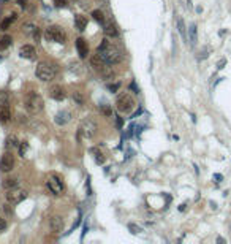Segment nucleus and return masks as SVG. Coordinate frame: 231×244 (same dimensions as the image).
I'll list each match as a JSON object with an SVG mask.
<instances>
[{
	"label": "nucleus",
	"instance_id": "obj_16",
	"mask_svg": "<svg viewBox=\"0 0 231 244\" xmlns=\"http://www.w3.org/2000/svg\"><path fill=\"white\" fill-rule=\"evenodd\" d=\"M11 119V111L8 105H0V124H6Z\"/></svg>",
	"mask_w": 231,
	"mask_h": 244
},
{
	"label": "nucleus",
	"instance_id": "obj_13",
	"mask_svg": "<svg viewBox=\"0 0 231 244\" xmlns=\"http://www.w3.org/2000/svg\"><path fill=\"white\" fill-rule=\"evenodd\" d=\"M76 49H78V54H79L81 59H87V55H89V46H87V41H86L84 38H81V36L76 40Z\"/></svg>",
	"mask_w": 231,
	"mask_h": 244
},
{
	"label": "nucleus",
	"instance_id": "obj_11",
	"mask_svg": "<svg viewBox=\"0 0 231 244\" xmlns=\"http://www.w3.org/2000/svg\"><path fill=\"white\" fill-rule=\"evenodd\" d=\"M71 117H73L71 111L63 109V111H59L57 114H55L54 120H55V124H57V125H65V124H68V122L71 120Z\"/></svg>",
	"mask_w": 231,
	"mask_h": 244
},
{
	"label": "nucleus",
	"instance_id": "obj_33",
	"mask_svg": "<svg viewBox=\"0 0 231 244\" xmlns=\"http://www.w3.org/2000/svg\"><path fill=\"white\" fill-rule=\"evenodd\" d=\"M119 87H121V82H114V84H109V86H108V89H109L111 92H117Z\"/></svg>",
	"mask_w": 231,
	"mask_h": 244
},
{
	"label": "nucleus",
	"instance_id": "obj_9",
	"mask_svg": "<svg viewBox=\"0 0 231 244\" xmlns=\"http://www.w3.org/2000/svg\"><path fill=\"white\" fill-rule=\"evenodd\" d=\"M14 166V157L11 152H5L2 155V158H0V171L2 173H8L11 171Z\"/></svg>",
	"mask_w": 231,
	"mask_h": 244
},
{
	"label": "nucleus",
	"instance_id": "obj_31",
	"mask_svg": "<svg viewBox=\"0 0 231 244\" xmlns=\"http://www.w3.org/2000/svg\"><path fill=\"white\" fill-rule=\"evenodd\" d=\"M27 149H29V144H27V141H22V143L19 144V155H21V157H24V155H25Z\"/></svg>",
	"mask_w": 231,
	"mask_h": 244
},
{
	"label": "nucleus",
	"instance_id": "obj_28",
	"mask_svg": "<svg viewBox=\"0 0 231 244\" xmlns=\"http://www.w3.org/2000/svg\"><path fill=\"white\" fill-rule=\"evenodd\" d=\"M35 29H36V25H33V24H24V25H22V32L27 33V35H29V33H33Z\"/></svg>",
	"mask_w": 231,
	"mask_h": 244
},
{
	"label": "nucleus",
	"instance_id": "obj_14",
	"mask_svg": "<svg viewBox=\"0 0 231 244\" xmlns=\"http://www.w3.org/2000/svg\"><path fill=\"white\" fill-rule=\"evenodd\" d=\"M103 32H105V35L108 36V38H117V36H119V32H117V29H116V25L111 22V21H105V24H103Z\"/></svg>",
	"mask_w": 231,
	"mask_h": 244
},
{
	"label": "nucleus",
	"instance_id": "obj_22",
	"mask_svg": "<svg viewBox=\"0 0 231 244\" xmlns=\"http://www.w3.org/2000/svg\"><path fill=\"white\" fill-rule=\"evenodd\" d=\"M2 187L3 189H13V187H17V179L16 177H6V179H3L2 182Z\"/></svg>",
	"mask_w": 231,
	"mask_h": 244
},
{
	"label": "nucleus",
	"instance_id": "obj_21",
	"mask_svg": "<svg viewBox=\"0 0 231 244\" xmlns=\"http://www.w3.org/2000/svg\"><path fill=\"white\" fill-rule=\"evenodd\" d=\"M11 43H13L11 35H3V36H0V51L8 49V48L11 46Z\"/></svg>",
	"mask_w": 231,
	"mask_h": 244
},
{
	"label": "nucleus",
	"instance_id": "obj_1",
	"mask_svg": "<svg viewBox=\"0 0 231 244\" xmlns=\"http://www.w3.org/2000/svg\"><path fill=\"white\" fill-rule=\"evenodd\" d=\"M97 52L103 57V60L108 65H116V63H121L124 60V52L119 49L113 41H109L108 36L101 40V43L97 48Z\"/></svg>",
	"mask_w": 231,
	"mask_h": 244
},
{
	"label": "nucleus",
	"instance_id": "obj_3",
	"mask_svg": "<svg viewBox=\"0 0 231 244\" xmlns=\"http://www.w3.org/2000/svg\"><path fill=\"white\" fill-rule=\"evenodd\" d=\"M135 98L130 95L128 92H124L121 93L117 98H116V108L119 112H122V114H128V112H132L133 108H135Z\"/></svg>",
	"mask_w": 231,
	"mask_h": 244
},
{
	"label": "nucleus",
	"instance_id": "obj_38",
	"mask_svg": "<svg viewBox=\"0 0 231 244\" xmlns=\"http://www.w3.org/2000/svg\"><path fill=\"white\" fill-rule=\"evenodd\" d=\"M122 122H124V120H122V117H119V116H117V125H119V127H122Z\"/></svg>",
	"mask_w": 231,
	"mask_h": 244
},
{
	"label": "nucleus",
	"instance_id": "obj_19",
	"mask_svg": "<svg viewBox=\"0 0 231 244\" xmlns=\"http://www.w3.org/2000/svg\"><path fill=\"white\" fill-rule=\"evenodd\" d=\"M16 19H17V14H16V13H13V14H10V16H6L5 19H3L2 22H0V30H3V32H5V30H8V27H10V25H11Z\"/></svg>",
	"mask_w": 231,
	"mask_h": 244
},
{
	"label": "nucleus",
	"instance_id": "obj_40",
	"mask_svg": "<svg viewBox=\"0 0 231 244\" xmlns=\"http://www.w3.org/2000/svg\"><path fill=\"white\" fill-rule=\"evenodd\" d=\"M2 2H11V0H2Z\"/></svg>",
	"mask_w": 231,
	"mask_h": 244
},
{
	"label": "nucleus",
	"instance_id": "obj_32",
	"mask_svg": "<svg viewBox=\"0 0 231 244\" xmlns=\"http://www.w3.org/2000/svg\"><path fill=\"white\" fill-rule=\"evenodd\" d=\"M32 35H33V38H35V41L38 43V41H40V38H41V30L38 29V27H36V29L33 30V33H32Z\"/></svg>",
	"mask_w": 231,
	"mask_h": 244
},
{
	"label": "nucleus",
	"instance_id": "obj_6",
	"mask_svg": "<svg viewBox=\"0 0 231 244\" xmlns=\"http://www.w3.org/2000/svg\"><path fill=\"white\" fill-rule=\"evenodd\" d=\"M44 36L48 41H54V43H65L67 40V33L62 29L60 25H49L48 29L44 30Z\"/></svg>",
	"mask_w": 231,
	"mask_h": 244
},
{
	"label": "nucleus",
	"instance_id": "obj_23",
	"mask_svg": "<svg viewBox=\"0 0 231 244\" xmlns=\"http://www.w3.org/2000/svg\"><path fill=\"white\" fill-rule=\"evenodd\" d=\"M92 17H94V19H95L97 22H100L101 25H103V24H105V21H106V19H105L103 11H100V10H94V11H92Z\"/></svg>",
	"mask_w": 231,
	"mask_h": 244
},
{
	"label": "nucleus",
	"instance_id": "obj_15",
	"mask_svg": "<svg viewBox=\"0 0 231 244\" xmlns=\"http://www.w3.org/2000/svg\"><path fill=\"white\" fill-rule=\"evenodd\" d=\"M19 55L24 59H33L35 57V48L32 44H24L19 49Z\"/></svg>",
	"mask_w": 231,
	"mask_h": 244
},
{
	"label": "nucleus",
	"instance_id": "obj_7",
	"mask_svg": "<svg viewBox=\"0 0 231 244\" xmlns=\"http://www.w3.org/2000/svg\"><path fill=\"white\" fill-rule=\"evenodd\" d=\"M25 198H27V192L22 190V189H17V187L8 189V192H6V201L11 203V204H17Z\"/></svg>",
	"mask_w": 231,
	"mask_h": 244
},
{
	"label": "nucleus",
	"instance_id": "obj_27",
	"mask_svg": "<svg viewBox=\"0 0 231 244\" xmlns=\"http://www.w3.org/2000/svg\"><path fill=\"white\" fill-rule=\"evenodd\" d=\"M8 100H10V95L5 90H0V105H8Z\"/></svg>",
	"mask_w": 231,
	"mask_h": 244
},
{
	"label": "nucleus",
	"instance_id": "obj_35",
	"mask_svg": "<svg viewBox=\"0 0 231 244\" xmlns=\"http://www.w3.org/2000/svg\"><path fill=\"white\" fill-rule=\"evenodd\" d=\"M55 6L57 8H65L67 6V0H55Z\"/></svg>",
	"mask_w": 231,
	"mask_h": 244
},
{
	"label": "nucleus",
	"instance_id": "obj_5",
	"mask_svg": "<svg viewBox=\"0 0 231 244\" xmlns=\"http://www.w3.org/2000/svg\"><path fill=\"white\" fill-rule=\"evenodd\" d=\"M97 130H98V125L97 122L92 119V117H84L79 124V135H82L86 139H90L97 135Z\"/></svg>",
	"mask_w": 231,
	"mask_h": 244
},
{
	"label": "nucleus",
	"instance_id": "obj_26",
	"mask_svg": "<svg viewBox=\"0 0 231 244\" xmlns=\"http://www.w3.org/2000/svg\"><path fill=\"white\" fill-rule=\"evenodd\" d=\"M73 100H75L78 105H84V97H82V93H81L79 90L73 92Z\"/></svg>",
	"mask_w": 231,
	"mask_h": 244
},
{
	"label": "nucleus",
	"instance_id": "obj_4",
	"mask_svg": "<svg viewBox=\"0 0 231 244\" xmlns=\"http://www.w3.org/2000/svg\"><path fill=\"white\" fill-rule=\"evenodd\" d=\"M55 73H57V70H55V67H54L52 63H49V62H40L38 65H36V70H35L36 78L41 79V81H51V79H54Z\"/></svg>",
	"mask_w": 231,
	"mask_h": 244
},
{
	"label": "nucleus",
	"instance_id": "obj_18",
	"mask_svg": "<svg viewBox=\"0 0 231 244\" xmlns=\"http://www.w3.org/2000/svg\"><path fill=\"white\" fill-rule=\"evenodd\" d=\"M176 24H177V32L181 33V36H182V40H184V43H188V36H187V29H185V24H184V19H182V17H177V21H176Z\"/></svg>",
	"mask_w": 231,
	"mask_h": 244
},
{
	"label": "nucleus",
	"instance_id": "obj_39",
	"mask_svg": "<svg viewBox=\"0 0 231 244\" xmlns=\"http://www.w3.org/2000/svg\"><path fill=\"white\" fill-rule=\"evenodd\" d=\"M185 206H187L185 203H184V204H181V206H179V211H184V209H185Z\"/></svg>",
	"mask_w": 231,
	"mask_h": 244
},
{
	"label": "nucleus",
	"instance_id": "obj_34",
	"mask_svg": "<svg viewBox=\"0 0 231 244\" xmlns=\"http://www.w3.org/2000/svg\"><path fill=\"white\" fill-rule=\"evenodd\" d=\"M6 227H8V223H6V220H5V219H2V217H0V233H2V231H5V230H6Z\"/></svg>",
	"mask_w": 231,
	"mask_h": 244
},
{
	"label": "nucleus",
	"instance_id": "obj_2",
	"mask_svg": "<svg viewBox=\"0 0 231 244\" xmlns=\"http://www.w3.org/2000/svg\"><path fill=\"white\" fill-rule=\"evenodd\" d=\"M24 106H25L27 112H30V114H38L44 106V101H43L41 95H38L36 92H27L25 97H24Z\"/></svg>",
	"mask_w": 231,
	"mask_h": 244
},
{
	"label": "nucleus",
	"instance_id": "obj_37",
	"mask_svg": "<svg viewBox=\"0 0 231 244\" xmlns=\"http://www.w3.org/2000/svg\"><path fill=\"white\" fill-rule=\"evenodd\" d=\"M214 179H215L217 182H220L222 179H223V176H222V174H214Z\"/></svg>",
	"mask_w": 231,
	"mask_h": 244
},
{
	"label": "nucleus",
	"instance_id": "obj_12",
	"mask_svg": "<svg viewBox=\"0 0 231 244\" xmlns=\"http://www.w3.org/2000/svg\"><path fill=\"white\" fill-rule=\"evenodd\" d=\"M49 228L54 233H60L63 230V219L60 217V215H52V217L49 219Z\"/></svg>",
	"mask_w": 231,
	"mask_h": 244
},
{
	"label": "nucleus",
	"instance_id": "obj_17",
	"mask_svg": "<svg viewBox=\"0 0 231 244\" xmlns=\"http://www.w3.org/2000/svg\"><path fill=\"white\" fill-rule=\"evenodd\" d=\"M188 41H190L192 46H195L196 41H198V29H196L195 22L190 24V27H188Z\"/></svg>",
	"mask_w": 231,
	"mask_h": 244
},
{
	"label": "nucleus",
	"instance_id": "obj_24",
	"mask_svg": "<svg viewBox=\"0 0 231 244\" xmlns=\"http://www.w3.org/2000/svg\"><path fill=\"white\" fill-rule=\"evenodd\" d=\"M6 149H14V147H17L19 146V143H17V138L14 136V135H11V136H8L6 138Z\"/></svg>",
	"mask_w": 231,
	"mask_h": 244
},
{
	"label": "nucleus",
	"instance_id": "obj_36",
	"mask_svg": "<svg viewBox=\"0 0 231 244\" xmlns=\"http://www.w3.org/2000/svg\"><path fill=\"white\" fill-rule=\"evenodd\" d=\"M27 5H29V0H19V6L21 8H27Z\"/></svg>",
	"mask_w": 231,
	"mask_h": 244
},
{
	"label": "nucleus",
	"instance_id": "obj_20",
	"mask_svg": "<svg viewBox=\"0 0 231 244\" xmlns=\"http://www.w3.org/2000/svg\"><path fill=\"white\" fill-rule=\"evenodd\" d=\"M75 25L78 30H84L87 27V17L82 16V14H76L75 16Z\"/></svg>",
	"mask_w": 231,
	"mask_h": 244
},
{
	"label": "nucleus",
	"instance_id": "obj_10",
	"mask_svg": "<svg viewBox=\"0 0 231 244\" xmlns=\"http://www.w3.org/2000/svg\"><path fill=\"white\" fill-rule=\"evenodd\" d=\"M49 97L54 98V100H57V101H62L67 97V92H65V89H63L60 84H52V86L49 87Z\"/></svg>",
	"mask_w": 231,
	"mask_h": 244
},
{
	"label": "nucleus",
	"instance_id": "obj_8",
	"mask_svg": "<svg viewBox=\"0 0 231 244\" xmlns=\"http://www.w3.org/2000/svg\"><path fill=\"white\" fill-rule=\"evenodd\" d=\"M46 187H48L54 195H60L63 192V184H62V181L55 174H52V176L48 177V181H46Z\"/></svg>",
	"mask_w": 231,
	"mask_h": 244
},
{
	"label": "nucleus",
	"instance_id": "obj_30",
	"mask_svg": "<svg viewBox=\"0 0 231 244\" xmlns=\"http://www.w3.org/2000/svg\"><path fill=\"white\" fill-rule=\"evenodd\" d=\"M128 230H130L133 234H138V233H141L143 230H141V227H138L136 223H128Z\"/></svg>",
	"mask_w": 231,
	"mask_h": 244
},
{
	"label": "nucleus",
	"instance_id": "obj_29",
	"mask_svg": "<svg viewBox=\"0 0 231 244\" xmlns=\"http://www.w3.org/2000/svg\"><path fill=\"white\" fill-rule=\"evenodd\" d=\"M98 109H100V112H103V114H105V116H108V117H111V116H113V109H111V108H109L108 105H103V106H100Z\"/></svg>",
	"mask_w": 231,
	"mask_h": 244
},
{
	"label": "nucleus",
	"instance_id": "obj_25",
	"mask_svg": "<svg viewBox=\"0 0 231 244\" xmlns=\"http://www.w3.org/2000/svg\"><path fill=\"white\" fill-rule=\"evenodd\" d=\"M90 152H92V154H95V162H97V163H105V155L101 154L97 147L90 149Z\"/></svg>",
	"mask_w": 231,
	"mask_h": 244
}]
</instances>
